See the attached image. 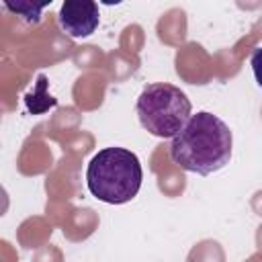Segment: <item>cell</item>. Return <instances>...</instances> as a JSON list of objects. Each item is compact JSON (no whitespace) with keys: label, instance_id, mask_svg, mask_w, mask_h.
<instances>
[{"label":"cell","instance_id":"2","mask_svg":"<svg viewBox=\"0 0 262 262\" xmlns=\"http://www.w3.org/2000/svg\"><path fill=\"white\" fill-rule=\"evenodd\" d=\"M143 180L139 158L125 147H104L92 156L86 168V184L94 199L123 205L137 196Z\"/></svg>","mask_w":262,"mask_h":262},{"label":"cell","instance_id":"3","mask_svg":"<svg viewBox=\"0 0 262 262\" xmlns=\"http://www.w3.org/2000/svg\"><path fill=\"white\" fill-rule=\"evenodd\" d=\"M141 127L162 139L176 137L192 117L188 96L174 84L156 82L147 84L135 104Z\"/></svg>","mask_w":262,"mask_h":262},{"label":"cell","instance_id":"6","mask_svg":"<svg viewBox=\"0 0 262 262\" xmlns=\"http://www.w3.org/2000/svg\"><path fill=\"white\" fill-rule=\"evenodd\" d=\"M250 66H252V72H254V78H256L258 86L262 88V45L252 51V55H250Z\"/></svg>","mask_w":262,"mask_h":262},{"label":"cell","instance_id":"4","mask_svg":"<svg viewBox=\"0 0 262 262\" xmlns=\"http://www.w3.org/2000/svg\"><path fill=\"white\" fill-rule=\"evenodd\" d=\"M100 23L98 4L92 0H66L57 12V25L61 33L72 39L90 37Z\"/></svg>","mask_w":262,"mask_h":262},{"label":"cell","instance_id":"1","mask_svg":"<svg viewBox=\"0 0 262 262\" xmlns=\"http://www.w3.org/2000/svg\"><path fill=\"white\" fill-rule=\"evenodd\" d=\"M233 151V135L217 115L199 111L170 143V158L186 172L209 176L223 170Z\"/></svg>","mask_w":262,"mask_h":262},{"label":"cell","instance_id":"5","mask_svg":"<svg viewBox=\"0 0 262 262\" xmlns=\"http://www.w3.org/2000/svg\"><path fill=\"white\" fill-rule=\"evenodd\" d=\"M45 4H33V2H4V8L12 10L16 16H20V20H25L27 25H37L41 20V10Z\"/></svg>","mask_w":262,"mask_h":262}]
</instances>
